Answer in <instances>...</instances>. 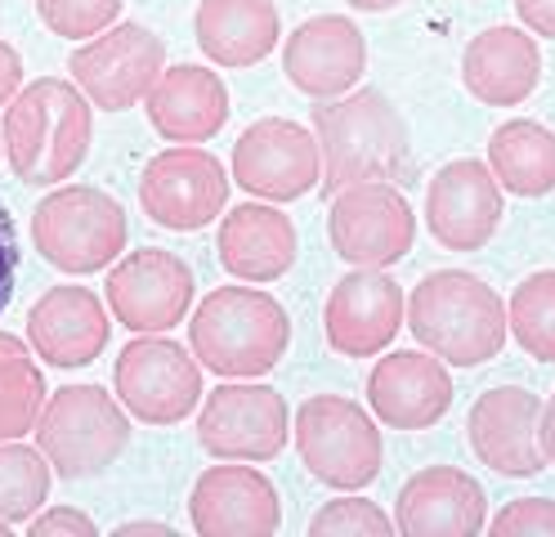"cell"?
Returning <instances> with one entry per match:
<instances>
[{
    "label": "cell",
    "mask_w": 555,
    "mask_h": 537,
    "mask_svg": "<svg viewBox=\"0 0 555 537\" xmlns=\"http://www.w3.org/2000/svg\"><path fill=\"white\" fill-rule=\"evenodd\" d=\"M350 10H363V14H386V10H399L403 0H345Z\"/></svg>",
    "instance_id": "40"
},
{
    "label": "cell",
    "mask_w": 555,
    "mask_h": 537,
    "mask_svg": "<svg viewBox=\"0 0 555 537\" xmlns=\"http://www.w3.org/2000/svg\"><path fill=\"white\" fill-rule=\"evenodd\" d=\"M426 229L443 251H479L502 229V184L493 170L457 157L426 184Z\"/></svg>",
    "instance_id": "15"
},
{
    "label": "cell",
    "mask_w": 555,
    "mask_h": 537,
    "mask_svg": "<svg viewBox=\"0 0 555 537\" xmlns=\"http://www.w3.org/2000/svg\"><path fill=\"white\" fill-rule=\"evenodd\" d=\"M314 139L323 153L319 193L327 202L350 184H367V179L395 184L408 175V122L386 90L363 86L340 99H323L314 107Z\"/></svg>",
    "instance_id": "1"
},
{
    "label": "cell",
    "mask_w": 555,
    "mask_h": 537,
    "mask_svg": "<svg viewBox=\"0 0 555 537\" xmlns=\"http://www.w3.org/2000/svg\"><path fill=\"white\" fill-rule=\"evenodd\" d=\"M0 153H5V135H0Z\"/></svg>",
    "instance_id": "42"
},
{
    "label": "cell",
    "mask_w": 555,
    "mask_h": 537,
    "mask_svg": "<svg viewBox=\"0 0 555 537\" xmlns=\"http://www.w3.org/2000/svg\"><path fill=\"white\" fill-rule=\"evenodd\" d=\"M31 246L59 273H99L126 251V210L94 184H59L31 210Z\"/></svg>",
    "instance_id": "6"
},
{
    "label": "cell",
    "mask_w": 555,
    "mask_h": 537,
    "mask_svg": "<svg viewBox=\"0 0 555 537\" xmlns=\"http://www.w3.org/2000/svg\"><path fill=\"white\" fill-rule=\"evenodd\" d=\"M367 404L390 430H430L453 408V376L430 349H395L367 372Z\"/></svg>",
    "instance_id": "20"
},
{
    "label": "cell",
    "mask_w": 555,
    "mask_h": 537,
    "mask_svg": "<svg viewBox=\"0 0 555 537\" xmlns=\"http://www.w3.org/2000/svg\"><path fill=\"white\" fill-rule=\"evenodd\" d=\"M489 170L515 197H546L555 189V135L529 117L502 122L489 139Z\"/></svg>",
    "instance_id": "27"
},
{
    "label": "cell",
    "mask_w": 555,
    "mask_h": 537,
    "mask_svg": "<svg viewBox=\"0 0 555 537\" xmlns=\"http://www.w3.org/2000/svg\"><path fill=\"white\" fill-rule=\"evenodd\" d=\"M466 90L489 107L525 103L542 81V50L538 36L525 27H489L479 31L462 54Z\"/></svg>",
    "instance_id": "23"
},
{
    "label": "cell",
    "mask_w": 555,
    "mask_h": 537,
    "mask_svg": "<svg viewBox=\"0 0 555 537\" xmlns=\"http://www.w3.org/2000/svg\"><path fill=\"white\" fill-rule=\"evenodd\" d=\"M37 448L63 480H94L130 448V417L121 399L99 385L54 389L37 417Z\"/></svg>",
    "instance_id": "5"
},
{
    "label": "cell",
    "mask_w": 555,
    "mask_h": 537,
    "mask_svg": "<svg viewBox=\"0 0 555 537\" xmlns=\"http://www.w3.org/2000/svg\"><path fill=\"white\" fill-rule=\"evenodd\" d=\"M233 179L264 202H296L323 179V153L314 130L287 117H264L233 143Z\"/></svg>",
    "instance_id": "14"
},
{
    "label": "cell",
    "mask_w": 555,
    "mask_h": 537,
    "mask_svg": "<svg viewBox=\"0 0 555 537\" xmlns=\"http://www.w3.org/2000/svg\"><path fill=\"white\" fill-rule=\"evenodd\" d=\"M41 408H46V376L31 363L27 341L0 332V444L37 430Z\"/></svg>",
    "instance_id": "28"
},
{
    "label": "cell",
    "mask_w": 555,
    "mask_h": 537,
    "mask_svg": "<svg viewBox=\"0 0 555 537\" xmlns=\"http://www.w3.org/2000/svg\"><path fill=\"white\" fill-rule=\"evenodd\" d=\"M67 72L99 113H126L139 99H149V90L166 72V41L144 23H117L90 36L73 54Z\"/></svg>",
    "instance_id": "10"
},
{
    "label": "cell",
    "mask_w": 555,
    "mask_h": 537,
    "mask_svg": "<svg viewBox=\"0 0 555 537\" xmlns=\"http://www.w3.org/2000/svg\"><path fill=\"white\" fill-rule=\"evenodd\" d=\"M149 122L170 143H206L229 122V90L220 72H206L197 63L166 67L157 86L149 90Z\"/></svg>",
    "instance_id": "24"
},
{
    "label": "cell",
    "mask_w": 555,
    "mask_h": 537,
    "mask_svg": "<svg viewBox=\"0 0 555 537\" xmlns=\"http://www.w3.org/2000/svg\"><path fill=\"white\" fill-rule=\"evenodd\" d=\"M395 528L403 537H475L489 528V497L457 465H426L399 488Z\"/></svg>",
    "instance_id": "21"
},
{
    "label": "cell",
    "mask_w": 555,
    "mask_h": 537,
    "mask_svg": "<svg viewBox=\"0 0 555 537\" xmlns=\"http://www.w3.org/2000/svg\"><path fill=\"white\" fill-rule=\"evenodd\" d=\"M5 533H10V524H0V537H5Z\"/></svg>",
    "instance_id": "41"
},
{
    "label": "cell",
    "mask_w": 555,
    "mask_h": 537,
    "mask_svg": "<svg viewBox=\"0 0 555 537\" xmlns=\"http://www.w3.org/2000/svg\"><path fill=\"white\" fill-rule=\"evenodd\" d=\"M18 86H23V59L14 46L0 41V107L18 94Z\"/></svg>",
    "instance_id": "37"
},
{
    "label": "cell",
    "mask_w": 555,
    "mask_h": 537,
    "mask_svg": "<svg viewBox=\"0 0 555 537\" xmlns=\"http://www.w3.org/2000/svg\"><path fill=\"white\" fill-rule=\"evenodd\" d=\"M193 269L162 246H139L108 273V309L130 336H162L193 309Z\"/></svg>",
    "instance_id": "13"
},
{
    "label": "cell",
    "mask_w": 555,
    "mask_h": 537,
    "mask_svg": "<svg viewBox=\"0 0 555 537\" xmlns=\"http://www.w3.org/2000/svg\"><path fill=\"white\" fill-rule=\"evenodd\" d=\"M498 537H555V501L551 497H515L493 515Z\"/></svg>",
    "instance_id": "33"
},
{
    "label": "cell",
    "mask_w": 555,
    "mask_h": 537,
    "mask_svg": "<svg viewBox=\"0 0 555 537\" xmlns=\"http://www.w3.org/2000/svg\"><path fill=\"white\" fill-rule=\"evenodd\" d=\"M189 520L202 537H269L283 524V497L251 461L211 465L189 493Z\"/></svg>",
    "instance_id": "18"
},
{
    "label": "cell",
    "mask_w": 555,
    "mask_h": 537,
    "mask_svg": "<svg viewBox=\"0 0 555 537\" xmlns=\"http://www.w3.org/2000/svg\"><path fill=\"white\" fill-rule=\"evenodd\" d=\"M27 533H31V537H54V533H73V537H94L99 528H94V520H90V515H81V511L54 507V511H46V515H37V520H27Z\"/></svg>",
    "instance_id": "35"
},
{
    "label": "cell",
    "mask_w": 555,
    "mask_h": 537,
    "mask_svg": "<svg viewBox=\"0 0 555 537\" xmlns=\"http://www.w3.org/2000/svg\"><path fill=\"white\" fill-rule=\"evenodd\" d=\"M327 238L345 265L390 269L416 242V215L395 184L367 179V184L340 189L327 202Z\"/></svg>",
    "instance_id": "8"
},
{
    "label": "cell",
    "mask_w": 555,
    "mask_h": 537,
    "mask_svg": "<svg viewBox=\"0 0 555 537\" xmlns=\"http://www.w3.org/2000/svg\"><path fill=\"white\" fill-rule=\"evenodd\" d=\"M283 72L287 81L309 99H340L359 90L367 72V41L345 14L305 18L283 41Z\"/></svg>",
    "instance_id": "19"
},
{
    "label": "cell",
    "mask_w": 555,
    "mask_h": 537,
    "mask_svg": "<svg viewBox=\"0 0 555 537\" xmlns=\"http://www.w3.org/2000/svg\"><path fill=\"white\" fill-rule=\"evenodd\" d=\"M134 533H157V537H176L170 524H157V520H126L117 524V537H134Z\"/></svg>",
    "instance_id": "39"
},
{
    "label": "cell",
    "mask_w": 555,
    "mask_h": 537,
    "mask_svg": "<svg viewBox=\"0 0 555 537\" xmlns=\"http://www.w3.org/2000/svg\"><path fill=\"white\" fill-rule=\"evenodd\" d=\"M5 157L23 184H63L81 170L94 139V103L59 77H41L18 90L5 107Z\"/></svg>",
    "instance_id": "2"
},
{
    "label": "cell",
    "mask_w": 555,
    "mask_h": 537,
    "mask_svg": "<svg viewBox=\"0 0 555 537\" xmlns=\"http://www.w3.org/2000/svg\"><path fill=\"white\" fill-rule=\"evenodd\" d=\"M506 322L529 358L555 363V269L529 273L506 305Z\"/></svg>",
    "instance_id": "30"
},
{
    "label": "cell",
    "mask_w": 555,
    "mask_h": 537,
    "mask_svg": "<svg viewBox=\"0 0 555 537\" xmlns=\"http://www.w3.org/2000/svg\"><path fill=\"white\" fill-rule=\"evenodd\" d=\"M50 497V461L41 448H27L18 439L0 444V524H27Z\"/></svg>",
    "instance_id": "29"
},
{
    "label": "cell",
    "mask_w": 555,
    "mask_h": 537,
    "mask_svg": "<svg viewBox=\"0 0 555 537\" xmlns=\"http://www.w3.org/2000/svg\"><path fill=\"white\" fill-rule=\"evenodd\" d=\"M189 345L197 363L224 381L269 376L292 345V318L256 286H216L189 318Z\"/></svg>",
    "instance_id": "4"
},
{
    "label": "cell",
    "mask_w": 555,
    "mask_h": 537,
    "mask_svg": "<svg viewBox=\"0 0 555 537\" xmlns=\"http://www.w3.org/2000/svg\"><path fill=\"white\" fill-rule=\"evenodd\" d=\"M515 14L533 36H546L555 41V0H515Z\"/></svg>",
    "instance_id": "36"
},
{
    "label": "cell",
    "mask_w": 555,
    "mask_h": 537,
    "mask_svg": "<svg viewBox=\"0 0 555 537\" xmlns=\"http://www.w3.org/2000/svg\"><path fill=\"white\" fill-rule=\"evenodd\" d=\"M139 206L153 225L170 233H197L224 215L229 206V175L211 149L180 143L157 153L139 175Z\"/></svg>",
    "instance_id": "12"
},
{
    "label": "cell",
    "mask_w": 555,
    "mask_h": 537,
    "mask_svg": "<svg viewBox=\"0 0 555 537\" xmlns=\"http://www.w3.org/2000/svg\"><path fill=\"white\" fill-rule=\"evenodd\" d=\"M216 251L237 282H278L296 265V225L278 206L242 202L220 220Z\"/></svg>",
    "instance_id": "25"
},
{
    "label": "cell",
    "mask_w": 555,
    "mask_h": 537,
    "mask_svg": "<svg viewBox=\"0 0 555 537\" xmlns=\"http://www.w3.org/2000/svg\"><path fill=\"white\" fill-rule=\"evenodd\" d=\"M403 286L386 269H354L345 273L323 305L327 345L345 358H376L403 328Z\"/></svg>",
    "instance_id": "16"
},
{
    "label": "cell",
    "mask_w": 555,
    "mask_h": 537,
    "mask_svg": "<svg viewBox=\"0 0 555 537\" xmlns=\"http://www.w3.org/2000/svg\"><path fill=\"white\" fill-rule=\"evenodd\" d=\"M292 439V412L273 385L229 381L206 389L197 444L220 461H273Z\"/></svg>",
    "instance_id": "11"
},
{
    "label": "cell",
    "mask_w": 555,
    "mask_h": 537,
    "mask_svg": "<svg viewBox=\"0 0 555 537\" xmlns=\"http://www.w3.org/2000/svg\"><path fill=\"white\" fill-rule=\"evenodd\" d=\"M408 328L416 345L448 368H479L506 345V305L483 278L466 269L426 273L408 296Z\"/></svg>",
    "instance_id": "3"
},
{
    "label": "cell",
    "mask_w": 555,
    "mask_h": 537,
    "mask_svg": "<svg viewBox=\"0 0 555 537\" xmlns=\"http://www.w3.org/2000/svg\"><path fill=\"white\" fill-rule=\"evenodd\" d=\"M197 50L220 67H256L278 50L283 18L273 0H202L193 18Z\"/></svg>",
    "instance_id": "26"
},
{
    "label": "cell",
    "mask_w": 555,
    "mask_h": 537,
    "mask_svg": "<svg viewBox=\"0 0 555 537\" xmlns=\"http://www.w3.org/2000/svg\"><path fill=\"white\" fill-rule=\"evenodd\" d=\"M18 260H23V246H18V225L10 206L0 202V314L10 309L14 301V286H18Z\"/></svg>",
    "instance_id": "34"
},
{
    "label": "cell",
    "mask_w": 555,
    "mask_h": 537,
    "mask_svg": "<svg viewBox=\"0 0 555 537\" xmlns=\"http://www.w3.org/2000/svg\"><path fill=\"white\" fill-rule=\"evenodd\" d=\"M538 425H542V399L525 385H498L479 394L466 417L475 457L506 480H533L546 471Z\"/></svg>",
    "instance_id": "17"
},
{
    "label": "cell",
    "mask_w": 555,
    "mask_h": 537,
    "mask_svg": "<svg viewBox=\"0 0 555 537\" xmlns=\"http://www.w3.org/2000/svg\"><path fill=\"white\" fill-rule=\"evenodd\" d=\"M121 408L144 425H176L202 404V363L166 336H134L113 368Z\"/></svg>",
    "instance_id": "9"
},
{
    "label": "cell",
    "mask_w": 555,
    "mask_h": 537,
    "mask_svg": "<svg viewBox=\"0 0 555 537\" xmlns=\"http://www.w3.org/2000/svg\"><path fill=\"white\" fill-rule=\"evenodd\" d=\"M538 435H542V452H546V465H555V394L542 404V425H538Z\"/></svg>",
    "instance_id": "38"
},
{
    "label": "cell",
    "mask_w": 555,
    "mask_h": 537,
    "mask_svg": "<svg viewBox=\"0 0 555 537\" xmlns=\"http://www.w3.org/2000/svg\"><path fill=\"white\" fill-rule=\"evenodd\" d=\"M292 435L305 471L336 493L367 488L380 475V465H386V444H380L372 412L359 408L354 399H345V394L305 399L296 408Z\"/></svg>",
    "instance_id": "7"
},
{
    "label": "cell",
    "mask_w": 555,
    "mask_h": 537,
    "mask_svg": "<svg viewBox=\"0 0 555 537\" xmlns=\"http://www.w3.org/2000/svg\"><path fill=\"white\" fill-rule=\"evenodd\" d=\"M126 0H37L41 23L63 41H90L117 23Z\"/></svg>",
    "instance_id": "31"
},
{
    "label": "cell",
    "mask_w": 555,
    "mask_h": 537,
    "mask_svg": "<svg viewBox=\"0 0 555 537\" xmlns=\"http://www.w3.org/2000/svg\"><path fill=\"white\" fill-rule=\"evenodd\" d=\"M113 318L90 286H50L27 314V345L50 368H86L108 349Z\"/></svg>",
    "instance_id": "22"
},
{
    "label": "cell",
    "mask_w": 555,
    "mask_h": 537,
    "mask_svg": "<svg viewBox=\"0 0 555 537\" xmlns=\"http://www.w3.org/2000/svg\"><path fill=\"white\" fill-rule=\"evenodd\" d=\"M309 533L314 537H390L395 520L367 497H336L309 520Z\"/></svg>",
    "instance_id": "32"
}]
</instances>
